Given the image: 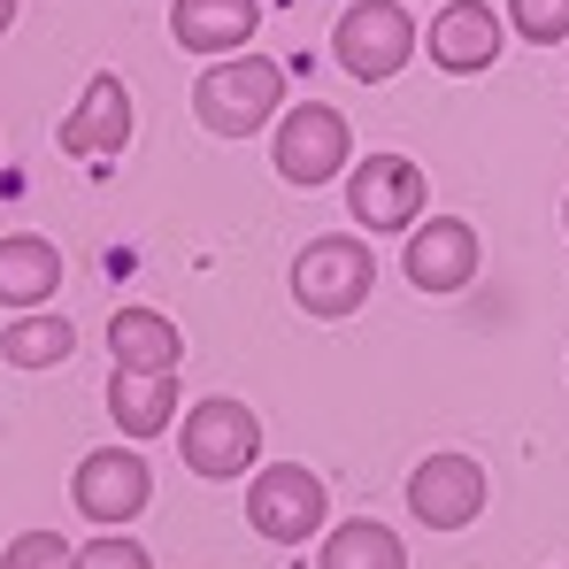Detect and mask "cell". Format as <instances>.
Listing matches in <instances>:
<instances>
[{
    "mask_svg": "<svg viewBox=\"0 0 569 569\" xmlns=\"http://www.w3.org/2000/svg\"><path fill=\"white\" fill-rule=\"evenodd\" d=\"M192 116L216 139H254L262 123L284 116V70L270 54H223L192 78Z\"/></svg>",
    "mask_w": 569,
    "mask_h": 569,
    "instance_id": "obj_1",
    "label": "cell"
},
{
    "mask_svg": "<svg viewBox=\"0 0 569 569\" xmlns=\"http://www.w3.org/2000/svg\"><path fill=\"white\" fill-rule=\"evenodd\" d=\"M370 284H378V254H370L355 231H323V239H308V247L292 254V300H300V316H316V323L355 316V308L370 300Z\"/></svg>",
    "mask_w": 569,
    "mask_h": 569,
    "instance_id": "obj_2",
    "label": "cell"
},
{
    "mask_svg": "<svg viewBox=\"0 0 569 569\" xmlns=\"http://www.w3.org/2000/svg\"><path fill=\"white\" fill-rule=\"evenodd\" d=\"M178 455H186V470L208 477V485L247 477L254 455H262V416H254L247 400H231V392H208V400H192V416L178 423Z\"/></svg>",
    "mask_w": 569,
    "mask_h": 569,
    "instance_id": "obj_3",
    "label": "cell"
},
{
    "mask_svg": "<svg viewBox=\"0 0 569 569\" xmlns=\"http://www.w3.org/2000/svg\"><path fill=\"white\" fill-rule=\"evenodd\" d=\"M347 154H355V131H347V116L331 108V100H300V108H284L278 116V139H270V162H278L284 186H331L339 170H347Z\"/></svg>",
    "mask_w": 569,
    "mask_h": 569,
    "instance_id": "obj_4",
    "label": "cell"
},
{
    "mask_svg": "<svg viewBox=\"0 0 569 569\" xmlns=\"http://www.w3.org/2000/svg\"><path fill=\"white\" fill-rule=\"evenodd\" d=\"M331 54H339L347 78L385 86V78H400L408 54H416V16H408L400 0H355V8L339 16V31H331Z\"/></svg>",
    "mask_w": 569,
    "mask_h": 569,
    "instance_id": "obj_5",
    "label": "cell"
},
{
    "mask_svg": "<svg viewBox=\"0 0 569 569\" xmlns=\"http://www.w3.org/2000/svg\"><path fill=\"white\" fill-rule=\"evenodd\" d=\"M247 523L270 547H300V539H316L331 523V492H323V477L308 470V462H270L247 485Z\"/></svg>",
    "mask_w": 569,
    "mask_h": 569,
    "instance_id": "obj_6",
    "label": "cell"
},
{
    "mask_svg": "<svg viewBox=\"0 0 569 569\" xmlns=\"http://www.w3.org/2000/svg\"><path fill=\"white\" fill-rule=\"evenodd\" d=\"M70 500H78V516L86 523H131L147 500H154V470H147V455L139 447H93L78 477H70Z\"/></svg>",
    "mask_w": 569,
    "mask_h": 569,
    "instance_id": "obj_7",
    "label": "cell"
},
{
    "mask_svg": "<svg viewBox=\"0 0 569 569\" xmlns=\"http://www.w3.org/2000/svg\"><path fill=\"white\" fill-rule=\"evenodd\" d=\"M408 516L423 531H462L485 516V462L470 455H431L408 470Z\"/></svg>",
    "mask_w": 569,
    "mask_h": 569,
    "instance_id": "obj_8",
    "label": "cell"
},
{
    "mask_svg": "<svg viewBox=\"0 0 569 569\" xmlns=\"http://www.w3.org/2000/svg\"><path fill=\"white\" fill-rule=\"evenodd\" d=\"M477 262H485V239L470 216H423V231H408V254H400L416 292H462Z\"/></svg>",
    "mask_w": 569,
    "mask_h": 569,
    "instance_id": "obj_9",
    "label": "cell"
},
{
    "mask_svg": "<svg viewBox=\"0 0 569 569\" xmlns=\"http://www.w3.org/2000/svg\"><path fill=\"white\" fill-rule=\"evenodd\" d=\"M347 216H362V231H416L423 170L408 154H362V170L347 178Z\"/></svg>",
    "mask_w": 569,
    "mask_h": 569,
    "instance_id": "obj_10",
    "label": "cell"
},
{
    "mask_svg": "<svg viewBox=\"0 0 569 569\" xmlns=\"http://www.w3.org/2000/svg\"><path fill=\"white\" fill-rule=\"evenodd\" d=\"M500 39H508V23H500L492 0H447V8L431 16V31H423V54H431L447 78H477V70L500 62Z\"/></svg>",
    "mask_w": 569,
    "mask_h": 569,
    "instance_id": "obj_11",
    "label": "cell"
},
{
    "mask_svg": "<svg viewBox=\"0 0 569 569\" xmlns=\"http://www.w3.org/2000/svg\"><path fill=\"white\" fill-rule=\"evenodd\" d=\"M54 147H62V154H86V162L123 154V147H131V86H123L116 70H93V78H86V100L62 116Z\"/></svg>",
    "mask_w": 569,
    "mask_h": 569,
    "instance_id": "obj_12",
    "label": "cell"
},
{
    "mask_svg": "<svg viewBox=\"0 0 569 569\" xmlns=\"http://www.w3.org/2000/svg\"><path fill=\"white\" fill-rule=\"evenodd\" d=\"M186 339L162 308H116L108 316V378H178Z\"/></svg>",
    "mask_w": 569,
    "mask_h": 569,
    "instance_id": "obj_13",
    "label": "cell"
},
{
    "mask_svg": "<svg viewBox=\"0 0 569 569\" xmlns=\"http://www.w3.org/2000/svg\"><path fill=\"white\" fill-rule=\"evenodd\" d=\"M262 31V0H170V39L186 54H247V39Z\"/></svg>",
    "mask_w": 569,
    "mask_h": 569,
    "instance_id": "obj_14",
    "label": "cell"
},
{
    "mask_svg": "<svg viewBox=\"0 0 569 569\" xmlns=\"http://www.w3.org/2000/svg\"><path fill=\"white\" fill-rule=\"evenodd\" d=\"M54 284H62V247L54 239H39V231H8L0 239V308H39V300H54Z\"/></svg>",
    "mask_w": 569,
    "mask_h": 569,
    "instance_id": "obj_15",
    "label": "cell"
},
{
    "mask_svg": "<svg viewBox=\"0 0 569 569\" xmlns=\"http://www.w3.org/2000/svg\"><path fill=\"white\" fill-rule=\"evenodd\" d=\"M108 416L131 447L170 431L178 423V378H108Z\"/></svg>",
    "mask_w": 569,
    "mask_h": 569,
    "instance_id": "obj_16",
    "label": "cell"
},
{
    "mask_svg": "<svg viewBox=\"0 0 569 569\" xmlns=\"http://www.w3.org/2000/svg\"><path fill=\"white\" fill-rule=\"evenodd\" d=\"M316 569H408V547H400V531L378 523V516H355V523H339V531H323V555Z\"/></svg>",
    "mask_w": 569,
    "mask_h": 569,
    "instance_id": "obj_17",
    "label": "cell"
},
{
    "mask_svg": "<svg viewBox=\"0 0 569 569\" xmlns=\"http://www.w3.org/2000/svg\"><path fill=\"white\" fill-rule=\"evenodd\" d=\"M70 347H78L70 316H39V308H23V316L0 331V362H8V370H54V362H70Z\"/></svg>",
    "mask_w": 569,
    "mask_h": 569,
    "instance_id": "obj_18",
    "label": "cell"
},
{
    "mask_svg": "<svg viewBox=\"0 0 569 569\" xmlns=\"http://www.w3.org/2000/svg\"><path fill=\"white\" fill-rule=\"evenodd\" d=\"M508 31L531 47H562L569 39V0H508Z\"/></svg>",
    "mask_w": 569,
    "mask_h": 569,
    "instance_id": "obj_19",
    "label": "cell"
},
{
    "mask_svg": "<svg viewBox=\"0 0 569 569\" xmlns=\"http://www.w3.org/2000/svg\"><path fill=\"white\" fill-rule=\"evenodd\" d=\"M70 562H78V547L62 531H16L0 555V569H70Z\"/></svg>",
    "mask_w": 569,
    "mask_h": 569,
    "instance_id": "obj_20",
    "label": "cell"
},
{
    "mask_svg": "<svg viewBox=\"0 0 569 569\" xmlns=\"http://www.w3.org/2000/svg\"><path fill=\"white\" fill-rule=\"evenodd\" d=\"M70 569H154V562H147V547H139V539L100 531L93 547H78V562H70Z\"/></svg>",
    "mask_w": 569,
    "mask_h": 569,
    "instance_id": "obj_21",
    "label": "cell"
},
{
    "mask_svg": "<svg viewBox=\"0 0 569 569\" xmlns=\"http://www.w3.org/2000/svg\"><path fill=\"white\" fill-rule=\"evenodd\" d=\"M8 23H16V0H0V31H8Z\"/></svg>",
    "mask_w": 569,
    "mask_h": 569,
    "instance_id": "obj_22",
    "label": "cell"
},
{
    "mask_svg": "<svg viewBox=\"0 0 569 569\" xmlns=\"http://www.w3.org/2000/svg\"><path fill=\"white\" fill-rule=\"evenodd\" d=\"M562 223H569V200H562Z\"/></svg>",
    "mask_w": 569,
    "mask_h": 569,
    "instance_id": "obj_23",
    "label": "cell"
}]
</instances>
